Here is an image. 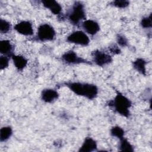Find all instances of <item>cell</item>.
<instances>
[{
    "label": "cell",
    "instance_id": "obj_12",
    "mask_svg": "<svg viewBox=\"0 0 152 152\" xmlns=\"http://www.w3.org/2000/svg\"><path fill=\"white\" fill-rule=\"evenodd\" d=\"M43 6L50 11L52 13L55 15H59L62 11L61 5L56 1L46 0L42 1Z\"/></svg>",
    "mask_w": 152,
    "mask_h": 152
},
{
    "label": "cell",
    "instance_id": "obj_17",
    "mask_svg": "<svg viewBox=\"0 0 152 152\" xmlns=\"http://www.w3.org/2000/svg\"><path fill=\"white\" fill-rule=\"evenodd\" d=\"M12 134V129L11 126H3L0 130V141L4 142L7 141Z\"/></svg>",
    "mask_w": 152,
    "mask_h": 152
},
{
    "label": "cell",
    "instance_id": "obj_20",
    "mask_svg": "<svg viewBox=\"0 0 152 152\" xmlns=\"http://www.w3.org/2000/svg\"><path fill=\"white\" fill-rule=\"evenodd\" d=\"M140 25L142 28H150L152 26V19H151V14L148 16L143 17L140 22Z\"/></svg>",
    "mask_w": 152,
    "mask_h": 152
},
{
    "label": "cell",
    "instance_id": "obj_2",
    "mask_svg": "<svg viewBox=\"0 0 152 152\" xmlns=\"http://www.w3.org/2000/svg\"><path fill=\"white\" fill-rule=\"evenodd\" d=\"M107 104L115 112L125 118H129L131 115L129 108L132 106V102L119 91H116L115 97L109 101Z\"/></svg>",
    "mask_w": 152,
    "mask_h": 152
},
{
    "label": "cell",
    "instance_id": "obj_3",
    "mask_svg": "<svg viewBox=\"0 0 152 152\" xmlns=\"http://www.w3.org/2000/svg\"><path fill=\"white\" fill-rule=\"evenodd\" d=\"M68 20L73 25H78L81 21L86 20V12L83 4L76 1L67 14Z\"/></svg>",
    "mask_w": 152,
    "mask_h": 152
},
{
    "label": "cell",
    "instance_id": "obj_4",
    "mask_svg": "<svg viewBox=\"0 0 152 152\" xmlns=\"http://www.w3.org/2000/svg\"><path fill=\"white\" fill-rule=\"evenodd\" d=\"M56 36V32L54 28L48 23L40 24L37 28V34L35 39L37 41L46 42L53 40Z\"/></svg>",
    "mask_w": 152,
    "mask_h": 152
},
{
    "label": "cell",
    "instance_id": "obj_11",
    "mask_svg": "<svg viewBox=\"0 0 152 152\" xmlns=\"http://www.w3.org/2000/svg\"><path fill=\"white\" fill-rule=\"evenodd\" d=\"M97 144L96 141L91 137H86L80 147L79 152H91L96 150Z\"/></svg>",
    "mask_w": 152,
    "mask_h": 152
},
{
    "label": "cell",
    "instance_id": "obj_9",
    "mask_svg": "<svg viewBox=\"0 0 152 152\" xmlns=\"http://www.w3.org/2000/svg\"><path fill=\"white\" fill-rule=\"evenodd\" d=\"M82 27L84 30L90 35H94L100 29L99 24L93 20H86L82 23Z\"/></svg>",
    "mask_w": 152,
    "mask_h": 152
},
{
    "label": "cell",
    "instance_id": "obj_8",
    "mask_svg": "<svg viewBox=\"0 0 152 152\" xmlns=\"http://www.w3.org/2000/svg\"><path fill=\"white\" fill-rule=\"evenodd\" d=\"M14 29L19 34L23 36H31L33 28L31 23L29 21H21L14 26Z\"/></svg>",
    "mask_w": 152,
    "mask_h": 152
},
{
    "label": "cell",
    "instance_id": "obj_15",
    "mask_svg": "<svg viewBox=\"0 0 152 152\" xmlns=\"http://www.w3.org/2000/svg\"><path fill=\"white\" fill-rule=\"evenodd\" d=\"M147 62V61L142 58H139L136 59L134 61L132 62L133 68L140 74L145 76L147 75L146 71V65Z\"/></svg>",
    "mask_w": 152,
    "mask_h": 152
},
{
    "label": "cell",
    "instance_id": "obj_19",
    "mask_svg": "<svg viewBox=\"0 0 152 152\" xmlns=\"http://www.w3.org/2000/svg\"><path fill=\"white\" fill-rule=\"evenodd\" d=\"M11 27L10 23L8 21L2 19H0V32L2 34L7 33Z\"/></svg>",
    "mask_w": 152,
    "mask_h": 152
},
{
    "label": "cell",
    "instance_id": "obj_7",
    "mask_svg": "<svg viewBox=\"0 0 152 152\" xmlns=\"http://www.w3.org/2000/svg\"><path fill=\"white\" fill-rule=\"evenodd\" d=\"M91 55L93 56V61L94 63L99 66H103L110 64L112 61V57L100 50H95L92 52Z\"/></svg>",
    "mask_w": 152,
    "mask_h": 152
},
{
    "label": "cell",
    "instance_id": "obj_10",
    "mask_svg": "<svg viewBox=\"0 0 152 152\" xmlns=\"http://www.w3.org/2000/svg\"><path fill=\"white\" fill-rule=\"evenodd\" d=\"M40 96L42 101L47 103H51L58 99L59 93L54 89L45 88L42 91Z\"/></svg>",
    "mask_w": 152,
    "mask_h": 152
},
{
    "label": "cell",
    "instance_id": "obj_6",
    "mask_svg": "<svg viewBox=\"0 0 152 152\" xmlns=\"http://www.w3.org/2000/svg\"><path fill=\"white\" fill-rule=\"evenodd\" d=\"M61 59L63 62L69 65L80 64H87L89 65L91 64V62L83 58L82 57L78 56L74 51L71 50L65 52L62 55Z\"/></svg>",
    "mask_w": 152,
    "mask_h": 152
},
{
    "label": "cell",
    "instance_id": "obj_18",
    "mask_svg": "<svg viewBox=\"0 0 152 152\" xmlns=\"http://www.w3.org/2000/svg\"><path fill=\"white\" fill-rule=\"evenodd\" d=\"M110 134L112 137H116L119 140L124 137L125 131L119 126H114L111 128Z\"/></svg>",
    "mask_w": 152,
    "mask_h": 152
},
{
    "label": "cell",
    "instance_id": "obj_24",
    "mask_svg": "<svg viewBox=\"0 0 152 152\" xmlns=\"http://www.w3.org/2000/svg\"><path fill=\"white\" fill-rule=\"evenodd\" d=\"M109 49L110 52L114 55H118V54L121 53V52L120 48L115 45H113L111 46H110L109 48Z\"/></svg>",
    "mask_w": 152,
    "mask_h": 152
},
{
    "label": "cell",
    "instance_id": "obj_23",
    "mask_svg": "<svg viewBox=\"0 0 152 152\" xmlns=\"http://www.w3.org/2000/svg\"><path fill=\"white\" fill-rule=\"evenodd\" d=\"M9 65V57L2 55L0 57V69L3 70L7 68Z\"/></svg>",
    "mask_w": 152,
    "mask_h": 152
},
{
    "label": "cell",
    "instance_id": "obj_21",
    "mask_svg": "<svg viewBox=\"0 0 152 152\" xmlns=\"http://www.w3.org/2000/svg\"><path fill=\"white\" fill-rule=\"evenodd\" d=\"M111 5L118 8H125L129 5V1L126 0H116L110 2Z\"/></svg>",
    "mask_w": 152,
    "mask_h": 152
},
{
    "label": "cell",
    "instance_id": "obj_22",
    "mask_svg": "<svg viewBox=\"0 0 152 152\" xmlns=\"http://www.w3.org/2000/svg\"><path fill=\"white\" fill-rule=\"evenodd\" d=\"M116 41L118 44L121 47H125L128 45V40L122 34H118L116 36Z\"/></svg>",
    "mask_w": 152,
    "mask_h": 152
},
{
    "label": "cell",
    "instance_id": "obj_13",
    "mask_svg": "<svg viewBox=\"0 0 152 152\" xmlns=\"http://www.w3.org/2000/svg\"><path fill=\"white\" fill-rule=\"evenodd\" d=\"M14 46L8 40H2L0 42V52L3 55L11 57L14 54Z\"/></svg>",
    "mask_w": 152,
    "mask_h": 152
},
{
    "label": "cell",
    "instance_id": "obj_14",
    "mask_svg": "<svg viewBox=\"0 0 152 152\" xmlns=\"http://www.w3.org/2000/svg\"><path fill=\"white\" fill-rule=\"evenodd\" d=\"M11 58L13 61L15 67L18 71H22L27 65V59L22 55L13 54Z\"/></svg>",
    "mask_w": 152,
    "mask_h": 152
},
{
    "label": "cell",
    "instance_id": "obj_1",
    "mask_svg": "<svg viewBox=\"0 0 152 152\" xmlns=\"http://www.w3.org/2000/svg\"><path fill=\"white\" fill-rule=\"evenodd\" d=\"M76 95L83 96L89 100L94 99L98 94L97 87L93 84L80 82H68L63 84Z\"/></svg>",
    "mask_w": 152,
    "mask_h": 152
},
{
    "label": "cell",
    "instance_id": "obj_5",
    "mask_svg": "<svg viewBox=\"0 0 152 152\" xmlns=\"http://www.w3.org/2000/svg\"><path fill=\"white\" fill-rule=\"evenodd\" d=\"M66 41L70 43L81 45L83 46H88L90 43L88 36L81 30L75 31L69 34L66 39Z\"/></svg>",
    "mask_w": 152,
    "mask_h": 152
},
{
    "label": "cell",
    "instance_id": "obj_16",
    "mask_svg": "<svg viewBox=\"0 0 152 152\" xmlns=\"http://www.w3.org/2000/svg\"><path fill=\"white\" fill-rule=\"evenodd\" d=\"M119 148L121 151L132 152L134 151L133 145L125 137L119 139Z\"/></svg>",
    "mask_w": 152,
    "mask_h": 152
}]
</instances>
